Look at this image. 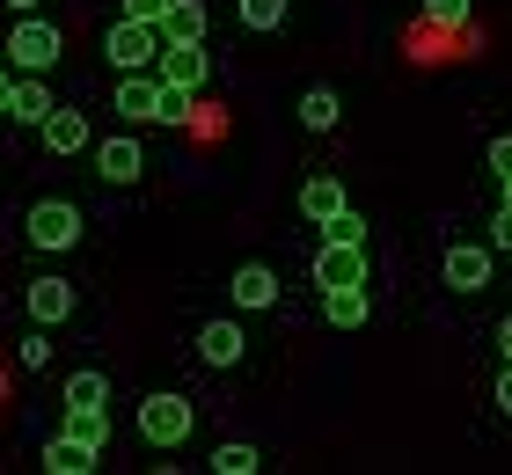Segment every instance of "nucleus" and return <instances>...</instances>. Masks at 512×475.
Returning a JSON list of instances; mask_svg holds the SVG:
<instances>
[{
    "label": "nucleus",
    "mask_w": 512,
    "mask_h": 475,
    "mask_svg": "<svg viewBox=\"0 0 512 475\" xmlns=\"http://www.w3.org/2000/svg\"><path fill=\"white\" fill-rule=\"evenodd\" d=\"M30 242H37V249H74V242H81V212L66 205V198L30 205Z\"/></svg>",
    "instance_id": "obj_4"
},
{
    "label": "nucleus",
    "mask_w": 512,
    "mask_h": 475,
    "mask_svg": "<svg viewBox=\"0 0 512 475\" xmlns=\"http://www.w3.org/2000/svg\"><path fill=\"white\" fill-rule=\"evenodd\" d=\"M425 22H447V30H461V22H469V0H425Z\"/></svg>",
    "instance_id": "obj_26"
},
{
    "label": "nucleus",
    "mask_w": 512,
    "mask_h": 475,
    "mask_svg": "<svg viewBox=\"0 0 512 475\" xmlns=\"http://www.w3.org/2000/svg\"><path fill=\"white\" fill-rule=\"evenodd\" d=\"M52 110H59V103L44 95V81H15V110H8V117H22V125H44Z\"/></svg>",
    "instance_id": "obj_20"
},
{
    "label": "nucleus",
    "mask_w": 512,
    "mask_h": 475,
    "mask_svg": "<svg viewBox=\"0 0 512 475\" xmlns=\"http://www.w3.org/2000/svg\"><path fill=\"white\" fill-rule=\"evenodd\" d=\"M22 300H30V315H37L44 329H59L66 315H74V285H66V278H37Z\"/></svg>",
    "instance_id": "obj_8"
},
{
    "label": "nucleus",
    "mask_w": 512,
    "mask_h": 475,
    "mask_svg": "<svg viewBox=\"0 0 512 475\" xmlns=\"http://www.w3.org/2000/svg\"><path fill=\"white\" fill-rule=\"evenodd\" d=\"M154 125H191V88L161 81V95H154Z\"/></svg>",
    "instance_id": "obj_23"
},
{
    "label": "nucleus",
    "mask_w": 512,
    "mask_h": 475,
    "mask_svg": "<svg viewBox=\"0 0 512 475\" xmlns=\"http://www.w3.org/2000/svg\"><path fill=\"white\" fill-rule=\"evenodd\" d=\"M491 249H512V205H498V220H491Z\"/></svg>",
    "instance_id": "obj_30"
},
{
    "label": "nucleus",
    "mask_w": 512,
    "mask_h": 475,
    "mask_svg": "<svg viewBox=\"0 0 512 475\" xmlns=\"http://www.w3.org/2000/svg\"><path fill=\"white\" fill-rule=\"evenodd\" d=\"M0 52H8V59L22 66V74H52V66H59V52H66V44H59V30H52V22H37V15H22V22H15V37H8V44H0Z\"/></svg>",
    "instance_id": "obj_1"
},
{
    "label": "nucleus",
    "mask_w": 512,
    "mask_h": 475,
    "mask_svg": "<svg viewBox=\"0 0 512 475\" xmlns=\"http://www.w3.org/2000/svg\"><path fill=\"white\" fill-rule=\"evenodd\" d=\"M44 147H52V154H81L88 147V117L81 110H52V117H44Z\"/></svg>",
    "instance_id": "obj_15"
},
{
    "label": "nucleus",
    "mask_w": 512,
    "mask_h": 475,
    "mask_svg": "<svg viewBox=\"0 0 512 475\" xmlns=\"http://www.w3.org/2000/svg\"><path fill=\"white\" fill-rule=\"evenodd\" d=\"M66 432L88 439V446H110V417H103V402H88V410H66Z\"/></svg>",
    "instance_id": "obj_22"
},
{
    "label": "nucleus",
    "mask_w": 512,
    "mask_h": 475,
    "mask_svg": "<svg viewBox=\"0 0 512 475\" xmlns=\"http://www.w3.org/2000/svg\"><path fill=\"white\" fill-rule=\"evenodd\" d=\"M498 410H505V417H512V366H505V373H498Z\"/></svg>",
    "instance_id": "obj_31"
},
{
    "label": "nucleus",
    "mask_w": 512,
    "mask_h": 475,
    "mask_svg": "<svg viewBox=\"0 0 512 475\" xmlns=\"http://www.w3.org/2000/svg\"><path fill=\"white\" fill-rule=\"evenodd\" d=\"M227 293H235V307H271V300H278V271H271V264H242Z\"/></svg>",
    "instance_id": "obj_13"
},
{
    "label": "nucleus",
    "mask_w": 512,
    "mask_h": 475,
    "mask_svg": "<svg viewBox=\"0 0 512 475\" xmlns=\"http://www.w3.org/2000/svg\"><path fill=\"white\" fill-rule=\"evenodd\" d=\"M96 169H103L110 183H132L139 169H147V154H139V139L118 132V139H103V147H96Z\"/></svg>",
    "instance_id": "obj_11"
},
{
    "label": "nucleus",
    "mask_w": 512,
    "mask_h": 475,
    "mask_svg": "<svg viewBox=\"0 0 512 475\" xmlns=\"http://www.w3.org/2000/svg\"><path fill=\"white\" fill-rule=\"evenodd\" d=\"M154 95H161V74L147 81V74H125L118 81V110L132 117V125H154Z\"/></svg>",
    "instance_id": "obj_17"
},
{
    "label": "nucleus",
    "mask_w": 512,
    "mask_h": 475,
    "mask_svg": "<svg viewBox=\"0 0 512 475\" xmlns=\"http://www.w3.org/2000/svg\"><path fill=\"white\" fill-rule=\"evenodd\" d=\"M491 169H498V183L512 176V132H498V139H491Z\"/></svg>",
    "instance_id": "obj_28"
},
{
    "label": "nucleus",
    "mask_w": 512,
    "mask_h": 475,
    "mask_svg": "<svg viewBox=\"0 0 512 475\" xmlns=\"http://www.w3.org/2000/svg\"><path fill=\"white\" fill-rule=\"evenodd\" d=\"M154 30H161V44H198L205 37V8L198 0H169V15H161Z\"/></svg>",
    "instance_id": "obj_12"
},
{
    "label": "nucleus",
    "mask_w": 512,
    "mask_h": 475,
    "mask_svg": "<svg viewBox=\"0 0 512 475\" xmlns=\"http://www.w3.org/2000/svg\"><path fill=\"white\" fill-rule=\"evenodd\" d=\"M315 285H366V249H352V242H322V256H315Z\"/></svg>",
    "instance_id": "obj_6"
},
{
    "label": "nucleus",
    "mask_w": 512,
    "mask_h": 475,
    "mask_svg": "<svg viewBox=\"0 0 512 475\" xmlns=\"http://www.w3.org/2000/svg\"><path fill=\"white\" fill-rule=\"evenodd\" d=\"M322 242H352V249H366V220L344 205V212H330V220H322Z\"/></svg>",
    "instance_id": "obj_24"
},
{
    "label": "nucleus",
    "mask_w": 512,
    "mask_h": 475,
    "mask_svg": "<svg viewBox=\"0 0 512 475\" xmlns=\"http://www.w3.org/2000/svg\"><path fill=\"white\" fill-rule=\"evenodd\" d=\"M242 351H249V337H242L235 322H205L198 329V359L205 366H242Z\"/></svg>",
    "instance_id": "obj_9"
},
{
    "label": "nucleus",
    "mask_w": 512,
    "mask_h": 475,
    "mask_svg": "<svg viewBox=\"0 0 512 475\" xmlns=\"http://www.w3.org/2000/svg\"><path fill=\"white\" fill-rule=\"evenodd\" d=\"M498 351H505V366H512V315L498 322Z\"/></svg>",
    "instance_id": "obj_32"
},
{
    "label": "nucleus",
    "mask_w": 512,
    "mask_h": 475,
    "mask_svg": "<svg viewBox=\"0 0 512 475\" xmlns=\"http://www.w3.org/2000/svg\"><path fill=\"white\" fill-rule=\"evenodd\" d=\"M8 110H15V81H8V74H0V117H8Z\"/></svg>",
    "instance_id": "obj_33"
},
{
    "label": "nucleus",
    "mask_w": 512,
    "mask_h": 475,
    "mask_svg": "<svg viewBox=\"0 0 512 475\" xmlns=\"http://www.w3.org/2000/svg\"><path fill=\"white\" fill-rule=\"evenodd\" d=\"M139 439H147V446H183V439H191V402L169 395V388L147 395V402H139Z\"/></svg>",
    "instance_id": "obj_2"
},
{
    "label": "nucleus",
    "mask_w": 512,
    "mask_h": 475,
    "mask_svg": "<svg viewBox=\"0 0 512 475\" xmlns=\"http://www.w3.org/2000/svg\"><path fill=\"white\" fill-rule=\"evenodd\" d=\"M264 468V454H256L249 439H227V446H213V475H256Z\"/></svg>",
    "instance_id": "obj_19"
},
{
    "label": "nucleus",
    "mask_w": 512,
    "mask_h": 475,
    "mask_svg": "<svg viewBox=\"0 0 512 475\" xmlns=\"http://www.w3.org/2000/svg\"><path fill=\"white\" fill-rule=\"evenodd\" d=\"M125 15L132 22H161V15H169V0H125Z\"/></svg>",
    "instance_id": "obj_29"
},
{
    "label": "nucleus",
    "mask_w": 512,
    "mask_h": 475,
    "mask_svg": "<svg viewBox=\"0 0 512 475\" xmlns=\"http://www.w3.org/2000/svg\"><path fill=\"white\" fill-rule=\"evenodd\" d=\"M322 315L337 329H359L366 322V285H322Z\"/></svg>",
    "instance_id": "obj_16"
},
{
    "label": "nucleus",
    "mask_w": 512,
    "mask_h": 475,
    "mask_svg": "<svg viewBox=\"0 0 512 475\" xmlns=\"http://www.w3.org/2000/svg\"><path fill=\"white\" fill-rule=\"evenodd\" d=\"M235 8H242L249 30H278V22H286V0H235Z\"/></svg>",
    "instance_id": "obj_25"
},
{
    "label": "nucleus",
    "mask_w": 512,
    "mask_h": 475,
    "mask_svg": "<svg viewBox=\"0 0 512 475\" xmlns=\"http://www.w3.org/2000/svg\"><path fill=\"white\" fill-rule=\"evenodd\" d=\"M505 205H512V176H505Z\"/></svg>",
    "instance_id": "obj_35"
},
{
    "label": "nucleus",
    "mask_w": 512,
    "mask_h": 475,
    "mask_svg": "<svg viewBox=\"0 0 512 475\" xmlns=\"http://www.w3.org/2000/svg\"><path fill=\"white\" fill-rule=\"evenodd\" d=\"M96 461H103V446H88V439H74V432H59L52 446H44V468H52V475H88Z\"/></svg>",
    "instance_id": "obj_10"
},
{
    "label": "nucleus",
    "mask_w": 512,
    "mask_h": 475,
    "mask_svg": "<svg viewBox=\"0 0 512 475\" xmlns=\"http://www.w3.org/2000/svg\"><path fill=\"white\" fill-rule=\"evenodd\" d=\"M447 285H454V293H483V285H491V249L454 242L447 249Z\"/></svg>",
    "instance_id": "obj_7"
},
{
    "label": "nucleus",
    "mask_w": 512,
    "mask_h": 475,
    "mask_svg": "<svg viewBox=\"0 0 512 475\" xmlns=\"http://www.w3.org/2000/svg\"><path fill=\"white\" fill-rule=\"evenodd\" d=\"M161 81H176V88H205V81H213L205 37H198V44H161Z\"/></svg>",
    "instance_id": "obj_5"
},
{
    "label": "nucleus",
    "mask_w": 512,
    "mask_h": 475,
    "mask_svg": "<svg viewBox=\"0 0 512 475\" xmlns=\"http://www.w3.org/2000/svg\"><path fill=\"white\" fill-rule=\"evenodd\" d=\"M337 117H344L337 88H308V95H300V125H308V132H337Z\"/></svg>",
    "instance_id": "obj_18"
},
{
    "label": "nucleus",
    "mask_w": 512,
    "mask_h": 475,
    "mask_svg": "<svg viewBox=\"0 0 512 475\" xmlns=\"http://www.w3.org/2000/svg\"><path fill=\"white\" fill-rule=\"evenodd\" d=\"M8 8H15V15H37V0H8Z\"/></svg>",
    "instance_id": "obj_34"
},
{
    "label": "nucleus",
    "mask_w": 512,
    "mask_h": 475,
    "mask_svg": "<svg viewBox=\"0 0 512 475\" xmlns=\"http://www.w3.org/2000/svg\"><path fill=\"white\" fill-rule=\"evenodd\" d=\"M103 52H110V66H118V74H139L147 59H161V30H154V22L118 15V22H110V37H103Z\"/></svg>",
    "instance_id": "obj_3"
},
{
    "label": "nucleus",
    "mask_w": 512,
    "mask_h": 475,
    "mask_svg": "<svg viewBox=\"0 0 512 475\" xmlns=\"http://www.w3.org/2000/svg\"><path fill=\"white\" fill-rule=\"evenodd\" d=\"M344 205H352V198H344V183H337V176H308V183H300V212H308L315 227L330 220V212H344Z\"/></svg>",
    "instance_id": "obj_14"
},
{
    "label": "nucleus",
    "mask_w": 512,
    "mask_h": 475,
    "mask_svg": "<svg viewBox=\"0 0 512 475\" xmlns=\"http://www.w3.org/2000/svg\"><path fill=\"white\" fill-rule=\"evenodd\" d=\"M44 359H52V337H44V322H37L30 337H22V366H44Z\"/></svg>",
    "instance_id": "obj_27"
},
{
    "label": "nucleus",
    "mask_w": 512,
    "mask_h": 475,
    "mask_svg": "<svg viewBox=\"0 0 512 475\" xmlns=\"http://www.w3.org/2000/svg\"><path fill=\"white\" fill-rule=\"evenodd\" d=\"M88 402H110V380L96 366H81L74 380H66V410H88Z\"/></svg>",
    "instance_id": "obj_21"
}]
</instances>
